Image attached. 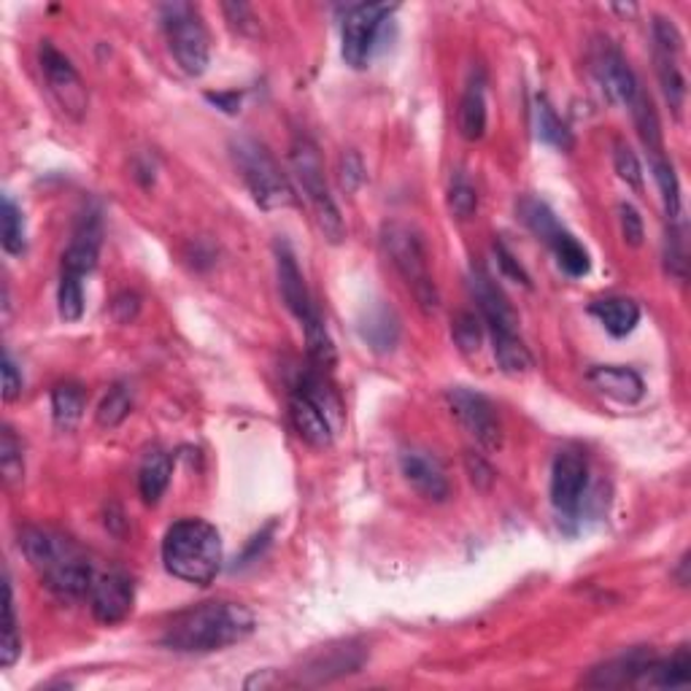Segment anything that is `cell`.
Returning <instances> with one entry per match:
<instances>
[{
    "label": "cell",
    "instance_id": "30",
    "mask_svg": "<svg viewBox=\"0 0 691 691\" xmlns=\"http://www.w3.org/2000/svg\"><path fill=\"white\" fill-rule=\"evenodd\" d=\"M629 108H632L635 127H638V136L640 141H643L645 152L651 154V159L665 157V138H662L660 116H656V108L654 103H651V98L640 90V95L635 98V103Z\"/></svg>",
    "mask_w": 691,
    "mask_h": 691
},
{
    "label": "cell",
    "instance_id": "20",
    "mask_svg": "<svg viewBox=\"0 0 691 691\" xmlns=\"http://www.w3.org/2000/svg\"><path fill=\"white\" fill-rule=\"evenodd\" d=\"M654 656L649 654L645 649L632 651V654H624L618 660L605 662V665L594 667L589 676L584 678L586 687H594V689H622V687H638L640 678H643L645 667Z\"/></svg>",
    "mask_w": 691,
    "mask_h": 691
},
{
    "label": "cell",
    "instance_id": "18",
    "mask_svg": "<svg viewBox=\"0 0 691 691\" xmlns=\"http://www.w3.org/2000/svg\"><path fill=\"white\" fill-rule=\"evenodd\" d=\"M290 422L295 433L313 449H330L335 438V424L330 422L328 413L306 397L303 392H292L290 397Z\"/></svg>",
    "mask_w": 691,
    "mask_h": 691
},
{
    "label": "cell",
    "instance_id": "26",
    "mask_svg": "<svg viewBox=\"0 0 691 691\" xmlns=\"http://www.w3.org/2000/svg\"><path fill=\"white\" fill-rule=\"evenodd\" d=\"M691 681V656L687 645L676 651L670 660H651L645 667L643 678H640L638 687H651V689H678L687 687Z\"/></svg>",
    "mask_w": 691,
    "mask_h": 691
},
{
    "label": "cell",
    "instance_id": "52",
    "mask_svg": "<svg viewBox=\"0 0 691 691\" xmlns=\"http://www.w3.org/2000/svg\"><path fill=\"white\" fill-rule=\"evenodd\" d=\"M222 11L228 14V22L232 27H238V30H243V33H246L248 27L254 30V22L257 20H254L252 9H248L246 3H225Z\"/></svg>",
    "mask_w": 691,
    "mask_h": 691
},
{
    "label": "cell",
    "instance_id": "34",
    "mask_svg": "<svg viewBox=\"0 0 691 691\" xmlns=\"http://www.w3.org/2000/svg\"><path fill=\"white\" fill-rule=\"evenodd\" d=\"M22 654V638L16 629V611H14V589L5 576L3 580V640H0V665L14 667Z\"/></svg>",
    "mask_w": 691,
    "mask_h": 691
},
{
    "label": "cell",
    "instance_id": "24",
    "mask_svg": "<svg viewBox=\"0 0 691 691\" xmlns=\"http://www.w3.org/2000/svg\"><path fill=\"white\" fill-rule=\"evenodd\" d=\"M359 335L373 351L389 354L400 344V319L389 306H373L359 319Z\"/></svg>",
    "mask_w": 691,
    "mask_h": 691
},
{
    "label": "cell",
    "instance_id": "45",
    "mask_svg": "<svg viewBox=\"0 0 691 691\" xmlns=\"http://www.w3.org/2000/svg\"><path fill=\"white\" fill-rule=\"evenodd\" d=\"M665 265L667 273L683 279L687 276V252H683V232L678 228V222H670L665 238Z\"/></svg>",
    "mask_w": 691,
    "mask_h": 691
},
{
    "label": "cell",
    "instance_id": "1",
    "mask_svg": "<svg viewBox=\"0 0 691 691\" xmlns=\"http://www.w3.org/2000/svg\"><path fill=\"white\" fill-rule=\"evenodd\" d=\"M257 629V618L238 602H206L179 613L165 627L159 643L176 654H214L243 643Z\"/></svg>",
    "mask_w": 691,
    "mask_h": 691
},
{
    "label": "cell",
    "instance_id": "35",
    "mask_svg": "<svg viewBox=\"0 0 691 691\" xmlns=\"http://www.w3.org/2000/svg\"><path fill=\"white\" fill-rule=\"evenodd\" d=\"M549 248L554 252L556 265H560L571 279H584V276L591 270L589 252H586V248L578 243V238L571 235L567 230L562 232V235L556 238Z\"/></svg>",
    "mask_w": 691,
    "mask_h": 691
},
{
    "label": "cell",
    "instance_id": "2",
    "mask_svg": "<svg viewBox=\"0 0 691 691\" xmlns=\"http://www.w3.org/2000/svg\"><path fill=\"white\" fill-rule=\"evenodd\" d=\"M163 565L174 578L192 586L214 584L222 571V538L203 519H181L165 533Z\"/></svg>",
    "mask_w": 691,
    "mask_h": 691
},
{
    "label": "cell",
    "instance_id": "29",
    "mask_svg": "<svg viewBox=\"0 0 691 691\" xmlns=\"http://www.w3.org/2000/svg\"><path fill=\"white\" fill-rule=\"evenodd\" d=\"M533 119H535V136L538 141H543L546 146H554L560 152H571L576 146V138H573L571 127L560 119V114L554 112L546 98H538L533 108Z\"/></svg>",
    "mask_w": 691,
    "mask_h": 691
},
{
    "label": "cell",
    "instance_id": "25",
    "mask_svg": "<svg viewBox=\"0 0 691 691\" xmlns=\"http://www.w3.org/2000/svg\"><path fill=\"white\" fill-rule=\"evenodd\" d=\"M681 54L683 52H670V49L654 47L656 79H660L667 106L673 108L676 116H681L683 106H687V76H683L681 68Z\"/></svg>",
    "mask_w": 691,
    "mask_h": 691
},
{
    "label": "cell",
    "instance_id": "3",
    "mask_svg": "<svg viewBox=\"0 0 691 691\" xmlns=\"http://www.w3.org/2000/svg\"><path fill=\"white\" fill-rule=\"evenodd\" d=\"M230 157L235 163L238 176L252 192L254 203L265 212H276V208H292L297 203L295 187L286 179L284 170L273 159V154L259 143L257 138L238 136L230 141Z\"/></svg>",
    "mask_w": 691,
    "mask_h": 691
},
{
    "label": "cell",
    "instance_id": "13",
    "mask_svg": "<svg viewBox=\"0 0 691 691\" xmlns=\"http://www.w3.org/2000/svg\"><path fill=\"white\" fill-rule=\"evenodd\" d=\"M470 295H473L481 322L489 330V335L516 333V311L511 308L508 297L497 290L495 281L481 268H473V273H470Z\"/></svg>",
    "mask_w": 691,
    "mask_h": 691
},
{
    "label": "cell",
    "instance_id": "32",
    "mask_svg": "<svg viewBox=\"0 0 691 691\" xmlns=\"http://www.w3.org/2000/svg\"><path fill=\"white\" fill-rule=\"evenodd\" d=\"M87 408V395L79 384H60L52 392V417L54 424L65 433L76 430Z\"/></svg>",
    "mask_w": 691,
    "mask_h": 691
},
{
    "label": "cell",
    "instance_id": "49",
    "mask_svg": "<svg viewBox=\"0 0 691 691\" xmlns=\"http://www.w3.org/2000/svg\"><path fill=\"white\" fill-rule=\"evenodd\" d=\"M138 311H141V300H138V295H132V292H119V295L114 297V303H112V317H114L119 324L136 322Z\"/></svg>",
    "mask_w": 691,
    "mask_h": 691
},
{
    "label": "cell",
    "instance_id": "15",
    "mask_svg": "<svg viewBox=\"0 0 691 691\" xmlns=\"http://www.w3.org/2000/svg\"><path fill=\"white\" fill-rule=\"evenodd\" d=\"M41 578L63 600H81V597L90 594L92 584H95L90 562L74 549V543L57 556V562L52 567H47L41 573Z\"/></svg>",
    "mask_w": 691,
    "mask_h": 691
},
{
    "label": "cell",
    "instance_id": "44",
    "mask_svg": "<svg viewBox=\"0 0 691 691\" xmlns=\"http://www.w3.org/2000/svg\"><path fill=\"white\" fill-rule=\"evenodd\" d=\"M618 228H622V238L627 246L640 248L645 241V225L640 217L638 208L632 203H618Z\"/></svg>",
    "mask_w": 691,
    "mask_h": 691
},
{
    "label": "cell",
    "instance_id": "47",
    "mask_svg": "<svg viewBox=\"0 0 691 691\" xmlns=\"http://www.w3.org/2000/svg\"><path fill=\"white\" fill-rule=\"evenodd\" d=\"M338 170H341V187H344L346 192H357L359 184L364 181V165L362 159H359V154L344 152Z\"/></svg>",
    "mask_w": 691,
    "mask_h": 691
},
{
    "label": "cell",
    "instance_id": "9",
    "mask_svg": "<svg viewBox=\"0 0 691 691\" xmlns=\"http://www.w3.org/2000/svg\"><path fill=\"white\" fill-rule=\"evenodd\" d=\"M446 402H449L457 422L468 430V435L481 446V449H502V424L500 417H497L495 402H491L489 397H484L481 392L468 389V386H455V389L446 392Z\"/></svg>",
    "mask_w": 691,
    "mask_h": 691
},
{
    "label": "cell",
    "instance_id": "4",
    "mask_svg": "<svg viewBox=\"0 0 691 691\" xmlns=\"http://www.w3.org/2000/svg\"><path fill=\"white\" fill-rule=\"evenodd\" d=\"M290 165H292V176H295L306 203L311 206L313 219H317L322 235L328 238L330 243H335V246L344 243L346 222L344 217H341L338 203H335L333 195H330L328 179H324V163L317 143L306 136H297L290 146Z\"/></svg>",
    "mask_w": 691,
    "mask_h": 691
},
{
    "label": "cell",
    "instance_id": "36",
    "mask_svg": "<svg viewBox=\"0 0 691 691\" xmlns=\"http://www.w3.org/2000/svg\"><path fill=\"white\" fill-rule=\"evenodd\" d=\"M651 170H654L656 187H660L662 203H665V214L670 222L681 219V184H678L676 168L667 157L651 159Z\"/></svg>",
    "mask_w": 691,
    "mask_h": 691
},
{
    "label": "cell",
    "instance_id": "22",
    "mask_svg": "<svg viewBox=\"0 0 691 691\" xmlns=\"http://www.w3.org/2000/svg\"><path fill=\"white\" fill-rule=\"evenodd\" d=\"M457 125H460V136L464 141H481L489 125V112H486V85L484 76H470L464 95L460 101V112H457Z\"/></svg>",
    "mask_w": 691,
    "mask_h": 691
},
{
    "label": "cell",
    "instance_id": "46",
    "mask_svg": "<svg viewBox=\"0 0 691 691\" xmlns=\"http://www.w3.org/2000/svg\"><path fill=\"white\" fill-rule=\"evenodd\" d=\"M491 248H495L497 268H500V273L506 276V279L516 281V284H522V286H533V281H529V273H527V270H524V265L519 263L516 257H513L511 248H508L506 243L495 241V246H491Z\"/></svg>",
    "mask_w": 691,
    "mask_h": 691
},
{
    "label": "cell",
    "instance_id": "19",
    "mask_svg": "<svg viewBox=\"0 0 691 691\" xmlns=\"http://www.w3.org/2000/svg\"><path fill=\"white\" fill-rule=\"evenodd\" d=\"M589 384L611 400L624 402V406H635L645 395L640 373H635L632 368H622V364H594L589 370Z\"/></svg>",
    "mask_w": 691,
    "mask_h": 691
},
{
    "label": "cell",
    "instance_id": "48",
    "mask_svg": "<svg viewBox=\"0 0 691 691\" xmlns=\"http://www.w3.org/2000/svg\"><path fill=\"white\" fill-rule=\"evenodd\" d=\"M273 529H276V524H268V527L259 529V533L254 535L252 540H248V546H246V549H243V554L238 556V567L252 565V562H257L259 556L265 554V549H268V546H270V538H273Z\"/></svg>",
    "mask_w": 691,
    "mask_h": 691
},
{
    "label": "cell",
    "instance_id": "41",
    "mask_svg": "<svg viewBox=\"0 0 691 691\" xmlns=\"http://www.w3.org/2000/svg\"><path fill=\"white\" fill-rule=\"evenodd\" d=\"M446 203H449L451 217L464 222V219H473L475 212H478V192H475V187L470 184L464 176H457V179L451 181Z\"/></svg>",
    "mask_w": 691,
    "mask_h": 691
},
{
    "label": "cell",
    "instance_id": "5",
    "mask_svg": "<svg viewBox=\"0 0 691 691\" xmlns=\"http://www.w3.org/2000/svg\"><path fill=\"white\" fill-rule=\"evenodd\" d=\"M381 246H384V254L395 265L397 273L406 279L408 290L413 292L419 306L433 313L438 308V286H435L433 273H430V257L422 235L411 225L389 222L381 230Z\"/></svg>",
    "mask_w": 691,
    "mask_h": 691
},
{
    "label": "cell",
    "instance_id": "16",
    "mask_svg": "<svg viewBox=\"0 0 691 691\" xmlns=\"http://www.w3.org/2000/svg\"><path fill=\"white\" fill-rule=\"evenodd\" d=\"M276 276H279V292L284 297L286 308L295 313L297 322L306 324L317 313V306H313L306 279H303L300 268H297L295 254H292L286 243H276Z\"/></svg>",
    "mask_w": 691,
    "mask_h": 691
},
{
    "label": "cell",
    "instance_id": "10",
    "mask_svg": "<svg viewBox=\"0 0 691 691\" xmlns=\"http://www.w3.org/2000/svg\"><path fill=\"white\" fill-rule=\"evenodd\" d=\"M589 489V464L576 449H565L554 457L551 464V502L556 513L565 519L578 516L580 506Z\"/></svg>",
    "mask_w": 691,
    "mask_h": 691
},
{
    "label": "cell",
    "instance_id": "40",
    "mask_svg": "<svg viewBox=\"0 0 691 691\" xmlns=\"http://www.w3.org/2000/svg\"><path fill=\"white\" fill-rule=\"evenodd\" d=\"M451 338L462 354H475L484 344V322L478 313L460 311L451 319Z\"/></svg>",
    "mask_w": 691,
    "mask_h": 691
},
{
    "label": "cell",
    "instance_id": "37",
    "mask_svg": "<svg viewBox=\"0 0 691 691\" xmlns=\"http://www.w3.org/2000/svg\"><path fill=\"white\" fill-rule=\"evenodd\" d=\"M57 311L65 322H79V319L85 317V281H81V276H60Z\"/></svg>",
    "mask_w": 691,
    "mask_h": 691
},
{
    "label": "cell",
    "instance_id": "33",
    "mask_svg": "<svg viewBox=\"0 0 691 691\" xmlns=\"http://www.w3.org/2000/svg\"><path fill=\"white\" fill-rule=\"evenodd\" d=\"M303 330H306V346L311 364L317 370H322V373H330V370L335 368V362H338V351H335L333 338H330L328 328H324L322 313H313V317L303 324Z\"/></svg>",
    "mask_w": 691,
    "mask_h": 691
},
{
    "label": "cell",
    "instance_id": "39",
    "mask_svg": "<svg viewBox=\"0 0 691 691\" xmlns=\"http://www.w3.org/2000/svg\"><path fill=\"white\" fill-rule=\"evenodd\" d=\"M132 397L130 389L125 384H116L108 389V395L103 397V402L98 406V424L103 430H116L127 417H130Z\"/></svg>",
    "mask_w": 691,
    "mask_h": 691
},
{
    "label": "cell",
    "instance_id": "50",
    "mask_svg": "<svg viewBox=\"0 0 691 691\" xmlns=\"http://www.w3.org/2000/svg\"><path fill=\"white\" fill-rule=\"evenodd\" d=\"M464 464H468V473H470V481L475 484V489H489L491 481H495V470L486 464L484 457H478L475 451H468V457H464Z\"/></svg>",
    "mask_w": 691,
    "mask_h": 691
},
{
    "label": "cell",
    "instance_id": "23",
    "mask_svg": "<svg viewBox=\"0 0 691 691\" xmlns=\"http://www.w3.org/2000/svg\"><path fill=\"white\" fill-rule=\"evenodd\" d=\"M589 311L600 319L602 328L613 335V338H627L640 322V306L632 297L622 295H607L597 297L589 306Z\"/></svg>",
    "mask_w": 691,
    "mask_h": 691
},
{
    "label": "cell",
    "instance_id": "28",
    "mask_svg": "<svg viewBox=\"0 0 691 691\" xmlns=\"http://www.w3.org/2000/svg\"><path fill=\"white\" fill-rule=\"evenodd\" d=\"M516 214L519 219H522L524 228L533 232L538 241H543L546 246H551V243L565 232V228L560 225V219H556V214L551 212L543 201H538V197L524 195L522 201H519Z\"/></svg>",
    "mask_w": 691,
    "mask_h": 691
},
{
    "label": "cell",
    "instance_id": "42",
    "mask_svg": "<svg viewBox=\"0 0 691 691\" xmlns=\"http://www.w3.org/2000/svg\"><path fill=\"white\" fill-rule=\"evenodd\" d=\"M0 473H3L5 484L22 481L25 475V457H22V444L16 440L14 430H3V440H0Z\"/></svg>",
    "mask_w": 691,
    "mask_h": 691
},
{
    "label": "cell",
    "instance_id": "6",
    "mask_svg": "<svg viewBox=\"0 0 691 691\" xmlns=\"http://www.w3.org/2000/svg\"><path fill=\"white\" fill-rule=\"evenodd\" d=\"M165 38H168L170 54L187 76H203L212 63V47L208 33L203 27L201 14L190 3H165L159 5Z\"/></svg>",
    "mask_w": 691,
    "mask_h": 691
},
{
    "label": "cell",
    "instance_id": "31",
    "mask_svg": "<svg viewBox=\"0 0 691 691\" xmlns=\"http://www.w3.org/2000/svg\"><path fill=\"white\" fill-rule=\"evenodd\" d=\"M491 346H495L497 368L506 375H524L535 368L533 354H529L527 344L519 338V333L491 335Z\"/></svg>",
    "mask_w": 691,
    "mask_h": 691
},
{
    "label": "cell",
    "instance_id": "7",
    "mask_svg": "<svg viewBox=\"0 0 691 691\" xmlns=\"http://www.w3.org/2000/svg\"><path fill=\"white\" fill-rule=\"evenodd\" d=\"M38 65H41V74L57 106L74 121L85 119L87 108H90V92L74 63L54 43L43 41L38 47Z\"/></svg>",
    "mask_w": 691,
    "mask_h": 691
},
{
    "label": "cell",
    "instance_id": "17",
    "mask_svg": "<svg viewBox=\"0 0 691 691\" xmlns=\"http://www.w3.org/2000/svg\"><path fill=\"white\" fill-rule=\"evenodd\" d=\"M101 217L95 212H87L85 217L76 225L74 238H71L68 248L63 254V273H74L85 279L87 273H92L101 257Z\"/></svg>",
    "mask_w": 691,
    "mask_h": 691
},
{
    "label": "cell",
    "instance_id": "53",
    "mask_svg": "<svg viewBox=\"0 0 691 691\" xmlns=\"http://www.w3.org/2000/svg\"><path fill=\"white\" fill-rule=\"evenodd\" d=\"M206 98L214 103V106H219L222 112H228V114H235L238 106H241V95H238V92H217V95H214V92H208Z\"/></svg>",
    "mask_w": 691,
    "mask_h": 691
},
{
    "label": "cell",
    "instance_id": "27",
    "mask_svg": "<svg viewBox=\"0 0 691 691\" xmlns=\"http://www.w3.org/2000/svg\"><path fill=\"white\" fill-rule=\"evenodd\" d=\"M170 475H174V460L168 451L154 449L143 457L141 470H138V491L146 506H157L159 497L168 489Z\"/></svg>",
    "mask_w": 691,
    "mask_h": 691
},
{
    "label": "cell",
    "instance_id": "21",
    "mask_svg": "<svg viewBox=\"0 0 691 691\" xmlns=\"http://www.w3.org/2000/svg\"><path fill=\"white\" fill-rule=\"evenodd\" d=\"M364 654L357 645L346 643L341 649H328L308 662L306 670H300V683H328L335 678H344L348 673H357L362 667Z\"/></svg>",
    "mask_w": 691,
    "mask_h": 691
},
{
    "label": "cell",
    "instance_id": "12",
    "mask_svg": "<svg viewBox=\"0 0 691 691\" xmlns=\"http://www.w3.org/2000/svg\"><path fill=\"white\" fill-rule=\"evenodd\" d=\"M400 473L419 497L430 502H446L451 497L449 475L435 455L424 449H406L400 455Z\"/></svg>",
    "mask_w": 691,
    "mask_h": 691
},
{
    "label": "cell",
    "instance_id": "38",
    "mask_svg": "<svg viewBox=\"0 0 691 691\" xmlns=\"http://www.w3.org/2000/svg\"><path fill=\"white\" fill-rule=\"evenodd\" d=\"M3 248L14 257H22L27 248V232H25V217L22 208L11 201V195H3Z\"/></svg>",
    "mask_w": 691,
    "mask_h": 691
},
{
    "label": "cell",
    "instance_id": "14",
    "mask_svg": "<svg viewBox=\"0 0 691 691\" xmlns=\"http://www.w3.org/2000/svg\"><path fill=\"white\" fill-rule=\"evenodd\" d=\"M132 602H136V589H132V580L121 573H106V576L95 578L90 591V607L95 622L112 624L125 622L132 611Z\"/></svg>",
    "mask_w": 691,
    "mask_h": 691
},
{
    "label": "cell",
    "instance_id": "43",
    "mask_svg": "<svg viewBox=\"0 0 691 691\" xmlns=\"http://www.w3.org/2000/svg\"><path fill=\"white\" fill-rule=\"evenodd\" d=\"M613 168H616L618 179L627 187H632L635 192H643V168H640V159L627 143L618 141L616 152H613Z\"/></svg>",
    "mask_w": 691,
    "mask_h": 691
},
{
    "label": "cell",
    "instance_id": "51",
    "mask_svg": "<svg viewBox=\"0 0 691 691\" xmlns=\"http://www.w3.org/2000/svg\"><path fill=\"white\" fill-rule=\"evenodd\" d=\"M22 395V373L16 368L14 357L9 351L3 354V400L11 402Z\"/></svg>",
    "mask_w": 691,
    "mask_h": 691
},
{
    "label": "cell",
    "instance_id": "11",
    "mask_svg": "<svg viewBox=\"0 0 691 691\" xmlns=\"http://www.w3.org/2000/svg\"><path fill=\"white\" fill-rule=\"evenodd\" d=\"M591 71H594L597 81H600L602 92L611 98L613 103H622V106H632L635 98L640 95V85L635 71L629 68V63L624 60V54L618 52L611 43H600L591 54Z\"/></svg>",
    "mask_w": 691,
    "mask_h": 691
},
{
    "label": "cell",
    "instance_id": "8",
    "mask_svg": "<svg viewBox=\"0 0 691 691\" xmlns=\"http://www.w3.org/2000/svg\"><path fill=\"white\" fill-rule=\"evenodd\" d=\"M397 11V5L389 3H357L346 11L344 27H341V54H344L346 65L354 71H362L370 63L379 33L384 22Z\"/></svg>",
    "mask_w": 691,
    "mask_h": 691
}]
</instances>
